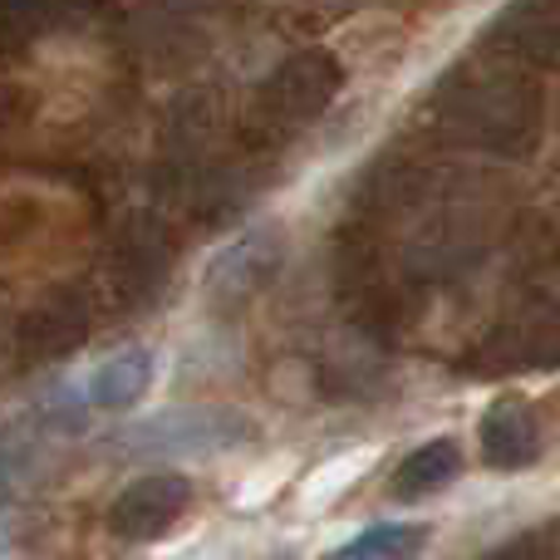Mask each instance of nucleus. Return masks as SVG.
<instances>
[{
  "label": "nucleus",
  "mask_w": 560,
  "mask_h": 560,
  "mask_svg": "<svg viewBox=\"0 0 560 560\" xmlns=\"http://www.w3.org/2000/svg\"><path fill=\"white\" fill-rule=\"evenodd\" d=\"M114 443L128 457H217L256 443V423L236 408H173L128 423Z\"/></svg>",
  "instance_id": "nucleus-1"
},
{
  "label": "nucleus",
  "mask_w": 560,
  "mask_h": 560,
  "mask_svg": "<svg viewBox=\"0 0 560 560\" xmlns=\"http://www.w3.org/2000/svg\"><path fill=\"white\" fill-rule=\"evenodd\" d=\"M153 374H158L153 349L133 345V349H118V354L98 359L84 374V394H89V404L104 408V413H128V408H138L148 398Z\"/></svg>",
  "instance_id": "nucleus-2"
},
{
  "label": "nucleus",
  "mask_w": 560,
  "mask_h": 560,
  "mask_svg": "<svg viewBox=\"0 0 560 560\" xmlns=\"http://www.w3.org/2000/svg\"><path fill=\"white\" fill-rule=\"evenodd\" d=\"M276 261V236L271 232H242L236 242H226L222 252L207 261L202 271V285L212 290L217 300L222 295H246Z\"/></svg>",
  "instance_id": "nucleus-3"
},
{
  "label": "nucleus",
  "mask_w": 560,
  "mask_h": 560,
  "mask_svg": "<svg viewBox=\"0 0 560 560\" xmlns=\"http://www.w3.org/2000/svg\"><path fill=\"white\" fill-rule=\"evenodd\" d=\"M187 502V482L183 477H153V482H138L124 502L114 506V526L124 536H158Z\"/></svg>",
  "instance_id": "nucleus-4"
},
{
  "label": "nucleus",
  "mask_w": 560,
  "mask_h": 560,
  "mask_svg": "<svg viewBox=\"0 0 560 560\" xmlns=\"http://www.w3.org/2000/svg\"><path fill=\"white\" fill-rule=\"evenodd\" d=\"M457 472H463V447H457L453 438H433V443H423L418 453H408L404 463H398L394 497L398 502H413V497H428V492H438V487H447Z\"/></svg>",
  "instance_id": "nucleus-5"
},
{
  "label": "nucleus",
  "mask_w": 560,
  "mask_h": 560,
  "mask_svg": "<svg viewBox=\"0 0 560 560\" xmlns=\"http://www.w3.org/2000/svg\"><path fill=\"white\" fill-rule=\"evenodd\" d=\"M428 536H433V526L423 522H378L349 536L345 546H335L325 560H418Z\"/></svg>",
  "instance_id": "nucleus-6"
},
{
  "label": "nucleus",
  "mask_w": 560,
  "mask_h": 560,
  "mask_svg": "<svg viewBox=\"0 0 560 560\" xmlns=\"http://www.w3.org/2000/svg\"><path fill=\"white\" fill-rule=\"evenodd\" d=\"M369 463H374V453H369V447H345V453L315 463V472H310L305 487H300V506H305V512H319V506H329L339 492H349V487L364 477Z\"/></svg>",
  "instance_id": "nucleus-7"
}]
</instances>
